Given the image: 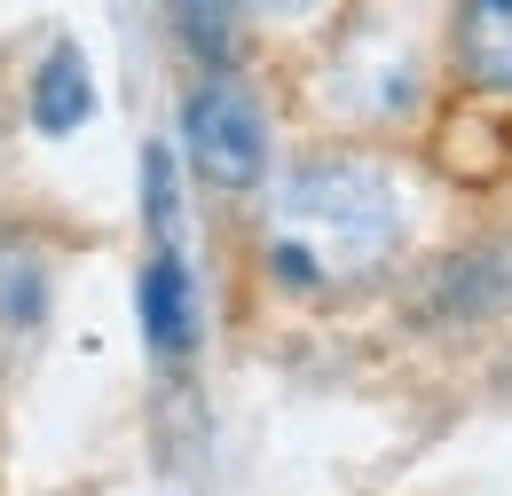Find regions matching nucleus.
<instances>
[{
    "mask_svg": "<svg viewBox=\"0 0 512 496\" xmlns=\"http://www.w3.org/2000/svg\"><path fill=\"white\" fill-rule=\"evenodd\" d=\"M323 134L426 150L449 103L442 79V0H347L316 40Z\"/></svg>",
    "mask_w": 512,
    "mask_h": 496,
    "instance_id": "2",
    "label": "nucleus"
},
{
    "mask_svg": "<svg viewBox=\"0 0 512 496\" xmlns=\"http://www.w3.org/2000/svg\"><path fill=\"white\" fill-rule=\"evenodd\" d=\"M465 205L426 150L316 134L284 150L276 182L253 197V276L276 308L355 315L410 284V268Z\"/></svg>",
    "mask_w": 512,
    "mask_h": 496,
    "instance_id": "1",
    "label": "nucleus"
},
{
    "mask_svg": "<svg viewBox=\"0 0 512 496\" xmlns=\"http://www.w3.org/2000/svg\"><path fill=\"white\" fill-rule=\"evenodd\" d=\"M174 158L213 205H245L276 182L284 166V134H276V103L245 63L221 71H190L174 95Z\"/></svg>",
    "mask_w": 512,
    "mask_h": 496,
    "instance_id": "3",
    "label": "nucleus"
},
{
    "mask_svg": "<svg viewBox=\"0 0 512 496\" xmlns=\"http://www.w3.org/2000/svg\"><path fill=\"white\" fill-rule=\"evenodd\" d=\"M339 8H347V0H237V16H245V24H300V32H331V24H339Z\"/></svg>",
    "mask_w": 512,
    "mask_h": 496,
    "instance_id": "7",
    "label": "nucleus"
},
{
    "mask_svg": "<svg viewBox=\"0 0 512 496\" xmlns=\"http://www.w3.org/2000/svg\"><path fill=\"white\" fill-rule=\"evenodd\" d=\"M24 119L40 126V134H79V126L95 119V71L79 56V40H56L40 56L32 87H24Z\"/></svg>",
    "mask_w": 512,
    "mask_h": 496,
    "instance_id": "6",
    "label": "nucleus"
},
{
    "mask_svg": "<svg viewBox=\"0 0 512 496\" xmlns=\"http://www.w3.org/2000/svg\"><path fill=\"white\" fill-rule=\"evenodd\" d=\"M449 103L512 119V0H442Z\"/></svg>",
    "mask_w": 512,
    "mask_h": 496,
    "instance_id": "4",
    "label": "nucleus"
},
{
    "mask_svg": "<svg viewBox=\"0 0 512 496\" xmlns=\"http://www.w3.org/2000/svg\"><path fill=\"white\" fill-rule=\"evenodd\" d=\"M48 292H56V245L40 237V221L0 213V371H16L24 347L40 339Z\"/></svg>",
    "mask_w": 512,
    "mask_h": 496,
    "instance_id": "5",
    "label": "nucleus"
}]
</instances>
